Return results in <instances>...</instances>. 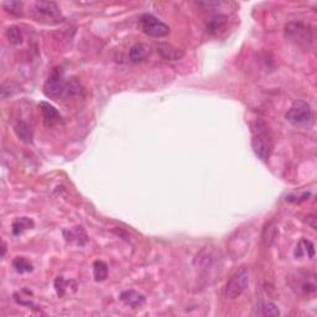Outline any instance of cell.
Instances as JSON below:
<instances>
[{
  "instance_id": "18",
  "label": "cell",
  "mask_w": 317,
  "mask_h": 317,
  "mask_svg": "<svg viewBox=\"0 0 317 317\" xmlns=\"http://www.w3.org/2000/svg\"><path fill=\"white\" fill-rule=\"evenodd\" d=\"M81 92H82V86H81V83L78 82L77 78L67 80V86H66V91H64L63 98H66V99L75 98V97H77Z\"/></svg>"
},
{
  "instance_id": "9",
  "label": "cell",
  "mask_w": 317,
  "mask_h": 317,
  "mask_svg": "<svg viewBox=\"0 0 317 317\" xmlns=\"http://www.w3.org/2000/svg\"><path fill=\"white\" fill-rule=\"evenodd\" d=\"M39 108H40L41 113H43L45 127L52 128L60 123L61 120L60 113H58L57 109H56L52 104H50V103L47 102H41L40 104H39Z\"/></svg>"
},
{
  "instance_id": "20",
  "label": "cell",
  "mask_w": 317,
  "mask_h": 317,
  "mask_svg": "<svg viewBox=\"0 0 317 317\" xmlns=\"http://www.w3.org/2000/svg\"><path fill=\"white\" fill-rule=\"evenodd\" d=\"M255 313L259 316H279L280 311L273 302H264L257 308Z\"/></svg>"
},
{
  "instance_id": "25",
  "label": "cell",
  "mask_w": 317,
  "mask_h": 317,
  "mask_svg": "<svg viewBox=\"0 0 317 317\" xmlns=\"http://www.w3.org/2000/svg\"><path fill=\"white\" fill-rule=\"evenodd\" d=\"M3 254H2V258L5 257V253H7V245H5V243L3 242Z\"/></svg>"
},
{
  "instance_id": "17",
  "label": "cell",
  "mask_w": 317,
  "mask_h": 317,
  "mask_svg": "<svg viewBox=\"0 0 317 317\" xmlns=\"http://www.w3.org/2000/svg\"><path fill=\"white\" fill-rule=\"evenodd\" d=\"M304 255H307L308 258H313L315 255V246H313L312 242L307 239H301L300 243L297 244L296 251H295V257L301 258Z\"/></svg>"
},
{
  "instance_id": "24",
  "label": "cell",
  "mask_w": 317,
  "mask_h": 317,
  "mask_svg": "<svg viewBox=\"0 0 317 317\" xmlns=\"http://www.w3.org/2000/svg\"><path fill=\"white\" fill-rule=\"evenodd\" d=\"M67 284H68V281H66V280L63 279V276H57V279L55 280V289L56 291H57V295L60 297H62L64 295V293H66Z\"/></svg>"
},
{
  "instance_id": "21",
  "label": "cell",
  "mask_w": 317,
  "mask_h": 317,
  "mask_svg": "<svg viewBox=\"0 0 317 317\" xmlns=\"http://www.w3.org/2000/svg\"><path fill=\"white\" fill-rule=\"evenodd\" d=\"M13 266L18 273L24 274V273H29V271H32V264L30 260H27L26 258L18 257L14 259Z\"/></svg>"
},
{
  "instance_id": "15",
  "label": "cell",
  "mask_w": 317,
  "mask_h": 317,
  "mask_svg": "<svg viewBox=\"0 0 317 317\" xmlns=\"http://www.w3.org/2000/svg\"><path fill=\"white\" fill-rule=\"evenodd\" d=\"M33 221L29 217H20L16 218L13 222V226H11V232H13L14 235H21L22 233L27 229H32L33 228Z\"/></svg>"
},
{
  "instance_id": "7",
  "label": "cell",
  "mask_w": 317,
  "mask_h": 317,
  "mask_svg": "<svg viewBox=\"0 0 317 317\" xmlns=\"http://www.w3.org/2000/svg\"><path fill=\"white\" fill-rule=\"evenodd\" d=\"M249 280L251 277H249L248 270L245 269L235 273L224 286V296L229 300L238 299L248 288Z\"/></svg>"
},
{
  "instance_id": "4",
  "label": "cell",
  "mask_w": 317,
  "mask_h": 317,
  "mask_svg": "<svg viewBox=\"0 0 317 317\" xmlns=\"http://www.w3.org/2000/svg\"><path fill=\"white\" fill-rule=\"evenodd\" d=\"M66 86L67 80L64 78L63 69L61 67H55L51 71V74H50L47 81L45 82L44 93L46 97L52 98V99L63 98Z\"/></svg>"
},
{
  "instance_id": "10",
  "label": "cell",
  "mask_w": 317,
  "mask_h": 317,
  "mask_svg": "<svg viewBox=\"0 0 317 317\" xmlns=\"http://www.w3.org/2000/svg\"><path fill=\"white\" fill-rule=\"evenodd\" d=\"M120 300L131 308H142L147 302V297L135 290H125L120 294Z\"/></svg>"
},
{
  "instance_id": "8",
  "label": "cell",
  "mask_w": 317,
  "mask_h": 317,
  "mask_svg": "<svg viewBox=\"0 0 317 317\" xmlns=\"http://www.w3.org/2000/svg\"><path fill=\"white\" fill-rule=\"evenodd\" d=\"M285 118L291 124L302 127V125H307L311 123V120H312V111H311L310 105L307 103L295 102L290 107Z\"/></svg>"
},
{
  "instance_id": "2",
  "label": "cell",
  "mask_w": 317,
  "mask_h": 317,
  "mask_svg": "<svg viewBox=\"0 0 317 317\" xmlns=\"http://www.w3.org/2000/svg\"><path fill=\"white\" fill-rule=\"evenodd\" d=\"M252 133H253L252 147H253L255 155L263 161H266L270 158L271 151H273V139H271L268 127L262 120H257L252 125Z\"/></svg>"
},
{
  "instance_id": "12",
  "label": "cell",
  "mask_w": 317,
  "mask_h": 317,
  "mask_svg": "<svg viewBox=\"0 0 317 317\" xmlns=\"http://www.w3.org/2000/svg\"><path fill=\"white\" fill-rule=\"evenodd\" d=\"M156 49H158L160 56L167 61H178L184 57V52L180 49H176V47H173L170 44L161 43L156 46Z\"/></svg>"
},
{
  "instance_id": "16",
  "label": "cell",
  "mask_w": 317,
  "mask_h": 317,
  "mask_svg": "<svg viewBox=\"0 0 317 317\" xmlns=\"http://www.w3.org/2000/svg\"><path fill=\"white\" fill-rule=\"evenodd\" d=\"M227 16L224 15H215L207 21V31L209 33H218L221 30L224 29L227 24Z\"/></svg>"
},
{
  "instance_id": "13",
  "label": "cell",
  "mask_w": 317,
  "mask_h": 317,
  "mask_svg": "<svg viewBox=\"0 0 317 317\" xmlns=\"http://www.w3.org/2000/svg\"><path fill=\"white\" fill-rule=\"evenodd\" d=\"M14 130H15V134L22 143H25V144H31L33 140V131L27 123L22 122V120L21 122H18L15 124V127H14Z\"/></svg>"
},
{
  "instance_id": "3",
  "label": "cell",
  "mask_w": 317,
  "mask_h": 317,
  "mask_svg": "<svg viewBox=\"0 0 317 317\" xmlns=\"http://www.w3.org/2000/svg\"><path fill=\"white\" fill-rule=\"evenodd\" d=\"M286 38L300 47H308L313 41L312 30L304 22H289L285 26Z\"/></svg>"
},
{
  "instance_id": "5",
  "label": "cell",
  "mask_w": 317,
  "mask_h": 317,
  "mask_svg": "<svg viewBox=\"0 0 317 317\" xmlns=\"http://www.w3.org/2000/svg\"><path fill=\"white\" fill-rule=\"evenodd\" d=\"M289 284L296 294L304 296L313 295L316 293V275L306 271H299L289 277Z\"/></svg>"
},
{
  "instance_id": "11",
  "label": "cell",
  "mask_w": 317,
  "mask_h": 317,
  "mask_svg": "<svg viewBox=\"0 0 317 317\" xmlns=\"http://www.w3.org/2000/svg\"><path fill=\"white\" fill-rule=\"evenodd\" d=\"M64 237H66L67 242L69 243H74L76 245H85L88 242V237H87V233L83 227L77 226L74 227L72 229L69 231L64 232Z\"/></svg>"
},
{
  "instance_id": "19",
  "label": "cell",
  "mask_w": 317,
  "mask_h": 317,
  "mask_svg": "<svg viewBox=\"0 0 317 317\" xmlns=\"http://www.w3.org/2000/svg\"><path fill=\"white\" fill-rule=\"evenodd\" d=\"M93 275L95 281H104L108 276V265L103 260H95L93 264Z\"/></svg>"
},
{
  "instance_id": "23",
  "label": "cell",
  "mask_w": 317,
  "mask_h": 317,
  "mask_svg": "<svg viewBox=\"0 0 317 317\" xmlns=\"http://www.w3.org/2000/svg\"><path fill=\"white\" fill-rule=\"evenodd\" d=\"M7 38L9 39L10 44L13 45H19L22 43V35L19 27L16 26H10L7 30Z\"/></svg>"
},
{
  "instance_id": "14",
  "label": "cell",
  "mask_w": 317,
  "mask_h": 317,
  "mask_svg": "<svg viewBox=\"0 0 317 317\" xmlns=\"http://www.w3.org/2000/svg\"><path fill=\"white\" fill-rule=\"evenodd\" d=\"M150 55V47L147 44H135L129 51V56L133 62H140V61L147 60Z\"/></svg>"
},
{
  "instance_id": "6",
  "label": "cell",
  "mask_w": 317,
  "mask_h": 317,
  "mask_svg": "<svg viewBox=\"0 0 317 317\" xmlns=\"http://www.w3.org/2000/svg\"><path fill=\"white\" fill-rule=\"evenodd\" d=\"M139 26L145 35L151 38H164L170 32V27L151 14H143L140 16Z\"/></svg>"
},
{
  "instance_id": "1",
  "label": "cell",
  "mask_w": 317,
  "mask_h": 317,
  "mask_svg": "<svg viewBox=\"0 0 317 317\" xmlns=\"http://www.w3.org/2000/svg\"><path fill=\"white\" fill-rule=\"evenodd\" d=\"M29 16L36 22L45 25H56L63 21V15L58 5L53 2L39 0L30 4Z\"/></svg>"
},
{
  "instance_id": "22",
  "label": "cell",
  "mask_w": 317,
  "mask_h": 317,
  "mask_svg": "<svg viewBox=\"0 0 317 317\" xmlns=\"http://www.w3.org/2000/svg\"><path fill=\"white\" fill-rule=\"evenodd\" d=\"M4 9L10 13L14 16H21L22 15V3L20 2H4L3 3Z\"/></svg>"
}]
</instances>
